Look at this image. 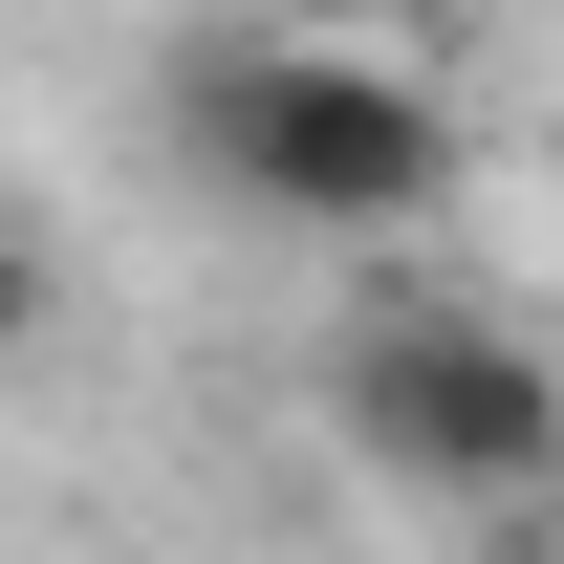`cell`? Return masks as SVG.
Masks as SVG:
<instances>
[{
	"label": "cell",
	"instance_id": "cell-1",
	"mask_svg": "<svg viewBox=\"0 0 564 564\" xmlns=\"http://www.w3.org/2000/svg\"><path fill=\"white\" fill-rule=\"evenodd\" d=\"M174 152H196L239 217H282V239H413L434 196H456V87L391 66V44H196L174 66Z\"/></svg>",
	"mask_w": 564,
	"mask_h": 564
},
{
	"label": "cell",
	"instance_id": "cell-2",
	"mask_svg": "<svg viewBox=\"0 0 564 564\" xmlns=\"http://www.w3.org/2000/svg\"><path fill=\"white\" fill-rule=\"evenodd\" d=\"M348 456L369 478H413V499H456V521H499V499H564V369L499 326V304H369L348 326Z\"/></svg>",
	"mask_w": 564,
	"mask_h": 564
},
{
	"label": "cell",
	"instance_id": "cell-3",
	"mask_svg": "<svg viewBox=\"0 0 564 564\" xmlns=\"http://www.w3.org/2000/svg\"><path fill=\"white\" fill-rule=\"evenodd\" d=\"M44 304H66V282H44V239H22V217H0V348H44Z\"/></svg>",
	"mask_w": 564,
	"mask_h": 564
},
{
	"label": "cell",
	"instance_id": "cell-4",
	"mask_svg": "<svg viewBox=\"0 0 564 564\" xmlns=\"http://www.w3.org/2000/svg\"><path fill=\"white\" fill-rule=\"evenodd\" d=\"M478 564H564V499H499V521H478Z\"/></svg>",
	"mask_w": 564,
	"mask_h": 564
}]
</instances>
